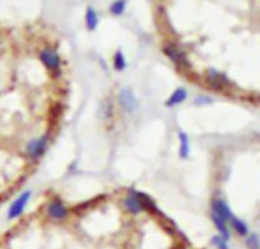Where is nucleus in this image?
Segmentation results:
<instances>
[{
	"label": "nucleus",
	"mask_w": 260,
	"mask_h": 249,
	"mask_svg": "<svg viewBox=\"0 0 260 249\" xmlns=\"http://www.w3.org/2000/svg\"><path fill=\"white\" fill-rule=\"evenodd\" d=\"M40 59L41 62L52 72H59L61 67V59L58 56V53L53 49H44L40 52Z\"/></svg>",
	"instance_id": "nucleus-1"
},
{
	"label": "nucleus",
	"mask_w": 260,
	"mask_h": 249,
	"mask_svg": "<svg viewBox=\"0 0 260 249\" xmlns=\"http://www.w3.org/2000/svg\"><path fill=\"white\" fill-rule=\"evenodd\" d=\"M165 53L180 67V68H186L189 67V61L186 58V53L183 50H180L175 44H166L165 46Z\"/></svg>",
	"instance_id": "nucleus-2"
},
{
	"label": "nucleus",
	"mask_w": 260,
	"mask_h": 249,
	"mask_svg": "<svg viewBox=\"0 0 260 249\" xmlns=\"http://www.w3.org/2000/svg\"><path fill=\"white\" fill-rule=\"evenodd\" d=\"M119 103H120V106H122L125 111H128V113L136 111L137 106H139V102H137L136 96H134L133 91L128 90V88H123V90L119 93Z\"/></svg>",
	"instance_id": "nucleus-3"
},
{
	"label": "nucleus",
	"mask_w": 260,
	"mask_h": 249,
	"mask_svg": "<svg viewBox=\"0 0 260 249\" xmlns=\"http://www.w3.org/2000/svg\"><path fill=\"white\" fill-rule=\"evenodd\" d=\"M206 79H207L209 85H210L212 88H215V90H222V88L229 84L227 76H225L224 73L216 72L215 68L207 70V73H206Z\"/></svg>",
	"instance_id": "nucleus-4"
},
{
	"label": "nucleus",
	"mask_w": 260,
	"mask_h": 249,
	"mask_svg": "<svg viewBox=\"0 0 260 249\" xmlns=\"http://www.w3.org/2000/svg\"><path fill=\"white\" fill-rule=\"evenodd\" d=\"M29 199H30V192H24L21 196H18V199L11 205L9 213H8V218H9V219H15V218H18V216L23 213V210H24L26 204L29 202Z\"/></svg>",
	"instance_id": "nucleus-5"
},
{
	"label": "nucleus",
	"mask_w": 260,
	"mask_h": 249,
	"mask_svg": "<svg viewBox=\"0 0 260 249\" xmlns=\"http://www.w3.org/2000/svg\"><path fill=\"white\" fill-rule=\"evenodd\" d=\"M46 145H47V137H41V138H37V140H32L26 151H27V155L30 158H38L44 154L46 151Z\"/></svg>",
	"instance_id": "nucleus-6"
},
{
	"label": "nucleus",
	"mask_w": 260,
	"mask_h": 249,
	"mask_svg": "<svg viewBox=\"0 0 260 249\" xmlns=\"http://www.w3.org/2000/svg\"><path fill=\"white\" fill-rule=\"evenodd\" d=\"M47 215H49L50 218H53V219L61 221V219H64V218L69 215V210L62 205L61 201L55 199V201H52V202L49 204V207H47Z\"/></svg>",
	"instance_id": "nucleus-7"
},
{
	"label": "nucleus",
	"mask_w": 260,
	"mask_h": 249,
	"mask_svg": "<svg viewBox=\"0 0 260 249\" xmlns=\"http://www.w3.org/2000/svg\"><path fill=\"white\" fill-rule=\"evenodd\" d=\"M212 213H215L216 216H219V218L224 219L225 222H230V219L233 218L232 210L229 208V205L225 204L224 199H216V201H213V211H212Z\"/></svg>",
	"instance_id": "nucleus-8"
},
{
	"label": "nucleus",
	"mask_w": 260,
	"mask_h": 249,
	"mask_svg": "<svg viewBox=\"0 0 260 249\" xmlns=\"http://www.w3.org/2000/svg\"><path fill=\"white\" fill-rule=\"evenodd\" d=\"M125 205H126V208H128L131 213H134V215L143 211V207H142V202H140V198H139V192L131 190L129 195H128L126 199H125Z\"/></svg>",
	"instance_id": "nucleus-9"
},
{
	"label": "nucleus",
	"mask_w": 260,
	"mask_h": 249,
	"mask_svg": "<svg viewBox=\"0 0 260 249\" xmlns=\"http://www.w3.org/2000/svg\"><path fill=\"white\" fill-rule=\"evenodd\" d=\"M212 219H213V222H215V227L218 228V231L222 234L221 237L224 239V240H227L229 237H230V233H229V227H227V222L224 221V219H221L219 216H216L215 213H212Z\"/></svg>",
	"instance_id": "nucleus-10"
},
{
	"label": "nucleus",
	"mask_w": 260,
	"mask_h": 249,
	"mask_svg": "<svg viewBox=\"0 0 260 249\" xmlns=\"http://www.w3.org/2000/svg\"><path fill=\"white\" fill-rule=\"evenodd\" d=\"M187 97V93H186V90L184 88H178V90H175L174 93H172V96L169 97V100H168V106H174V105H178V103H181V102H184V99Z\"/></svg>",
	"instance_id": "nucleus-11"
},
{
	"label": "nucleus",
	"mask_w": 260,
	"mask_h": 249,
	"mask_svg": "<svg viewBox=\"0 0 260 249\" xmlns=\"http://www.w3.org/2000/svg\"><path fill=\"white\" fill-rule=\"evenodd\" d=\"M85 21H87V29H88V30H94V29H96V26H98V14H96V11H94L91 6L87 8Z\"/></svg>",
	"instance_id": "nucleus-12"
},
{
	"label": "nucleus",
	"mask_w": 260,
	"mask_h": 249,
	"mask_svg": "<svg viewBox=\"0 0 260 249\" xmlns=\"http://www.w3.org/2000/svg\"><path fill=\"white\" fill-rule=\"evenodd\" d=\"M230 222H232V225H233V228H235V231L238 234H241V236H247L248 234V227H247V224L244 221H241V219H238V218L233 216L230 219Z\"/></svg>",
	"instance_id": "nucleus-13"
},
{
	"label": "nucleus",
	"mask_w": 260,
	"mask_h": 249,
	"mask_svg": "<svg viewBox=\"0 0 260 249\" xmlns=\"http://www.w3.org/2000/svg\"><path fill=\"white\" fill-rule=\"evenodd\" d=\"M126 9V0H116L111 6H110V12L113 15H122Z\"/></svg>",
	"instance_id": "nucleus-14"
},
{
	"label": "nucleus",
	"mask_w": 260,
	"mask_h": 249,
	"mask_svg": "<svg viewBox=\"0 0 260 249\" xmlns=\"http://www.w3.org/2000/svg\"><path fill=\"white\" fill-rule=\"evenodd\" d=\"M180 143H181L180 155H181V158H187V155H189V138L184 132H180Z\"/></svg>",
	"instance_id": "nucleus-15"
},
{
	"label": "nucleus",
	"mask_w": 260,
	"mask_h": 249,
	"mask_svg": "<svg viewBox=\"0 0 260 249\" xmlns=\"http://www.w3.org/2000/svg\"><path fill=\"white\" fill-rule=\"evenodd\" d=\"M113 64H114V68H116V70H119V72H122V70L126 67V59L123 58V53H122L120 50L114 55V58H113Z\"/></svg>",
	"instance_id": "nucleus-16"
},
{
	"label": "nucleus",
	"mask_w": 260,
	"mask_h": 249,
	"mask_svg": "<svg viewBox=\"0 0 260 249\" xmlns=\"http://www.w3.org/2000/svg\"><path fill=\"white\" fill-rule=\"evenodd\" d=\"M245 243H247V246H248L250 249H259V239H257V236H256V234L248 236V237H247V240H245Z\"/></svg>",
	"instance_id": "nucleus-17"
},
{
	"label": "nucleus",
	"mask_w": 260,
	"mask_h": 249,
	"mask_svg": "<svg viewBox=\"0 0 260 249\" xmlns=\"http://www.w3.org/2000/svg\"><path fill=\"white\" fill-rule=\"evenodd\" d=\"M212 243L218 245L219 249H229L227 248V240H224L222 237H215V239H212Z\"/></svg>",
	"instance_id": "nucleus-18"
},
{
	"label": "nucleus",
	"mask_w": 260,
	"mask_h": 249,
	"mask_svg": "<svg viewBox=\"0 0 260 249\" xmlns=\"http://www.w3.org/2000/svg\"><path fill=\"white\" fill-rule=\"evenodd\" d=\"M212 102V99H209V97H197V100H195V103H210Z\"/></svg>",
	"instance_id": "nucleus-19"
}]
</instances>
